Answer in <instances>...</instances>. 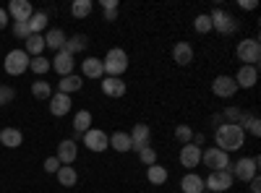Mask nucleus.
Here are the masks:
<instances>
[{"label": "nucleus", "mask_w": 261, "mask_h": 193, "mask_svg": "<svg viewBox=\"0 0 261 193\" xmlns=\"http://www.w3.org/2000/svg\"><path fill=\"white\" fill-rule=\"evenodd\" d=\"M214 141H217V149H222L225 154L238 152V149H243L246 128L235 125V123H222V125H217V131H214Z\"/></svg>", "instance_id": "nucleus-1"}, {"label": "nucleus", "mask_w": 261, "mask_h": 193, "mask_svg": "<svg viewBox=\"0 0 261 193\" xmlns=\"http://www.w3.org/2000/svg\"><path fill=\"white\" fill-rule=\"evenodd\" d=\"M102 66H105V73H107V76L120 78V76L128 71V55H125V50H120V47H113L110 52L105 55Z\"/></svg>", "instance_id": "nucleus-2"}, {"label": "nucleus", "mask_w": 261, "mask_h": 193, "mask_svg": "<svg viewBox=\"0 0 261 193\" xmlns=\"http://www.w3.org/2000/svg\"><path fill=\"white\" fill-rule=\"evenodd\" d=\"M258 164H261L258 157H243V159L235 162V167H230V173H232V178H238V180L251 183V180L258 175Z\"/></svg>", "instance_id": "nucleus-3"}, {"label": "nucleus", "mask_w": 261, "mask_h": 193, "mask_svg": "<svg viewBox=\"0 0 261 193\" xmlns=\"http://www.w3.org/2000/svg\"><path fill=\"white\" fill-rule=\"evenodd\" d=\"M235 55H238V60H241L243 66H256V63L261 60V45H258V39H243V42H238Z\"/></svg>", "instance_id": "nucleus-4"}, {"label": "nucleus", "mask_w": 261, "mask_h": 193, "mask_svg": "<svg viewBox=\"0 0 261 193\" xmlns=\"http://www.w3.org/2000/svg\"><path fill=\"white\" fill-rule=\"evenodd\" d=\"M29 55L24 52V50H11L8 55H6V60H3V68H6V73L8 76H21L27 68H29Z\"/></svg>", "instance_id": "nucleus-5"}, {"label": "nucleus", "mask_w": 261, "mask_h": 193, "mask_svg": "<svg viewBox=\"0 0 261 193\" xmlns=\"http://www.w3.org/2000/svg\"><path fill=\"white\" fill-rule=\"evenodd\" d=\"M232 173L230 170H217V173H209V178L204 180V188L209 190V193H225V190H230L232 188Z\"/></svg>", "instance_id": "nucleus-6"}, {"label": "nucleus", "mask_w": 261, "mask_h": 193, "mask_svg": "<svg viewBox=\"0 0 261 193\" xmlns=\"http://www.w3.org/2000/svg\"><path fill=\"white\" fill-rule=\"evenodd\" d=\"M201 159L212 173H217V170H230V154H225L222 149H217V146H209L206 152H201Z\"/></svg>", "instance_id": "nucleus-7"}, {"label": "nucleus", "mask_w": 261, "mask_h": 193, "mask_svg": "<svg viewBox=\"0 0 261 193\" xmlns=\"http://www.w3.org/2000/svg\"><path fill=\"white\" fill-rule=\"evenodd\" d=\"M209 21H212V29H217L220 34H232V32L238 29L235 18H232L230 13H225L222 8H214V11L209 13Z\"/></svg>", "instance_id": "nucleus-8"}, {"label": "nucleus", "mask_w": 261, "mask_h": 193, "mask_svg": "<svg viewBox=\"0 0 261 193\" xmlns=\"http://www.w3.org/2000/svg\"><path fill=\"white\" fill-rule=\"evenodd\" d=\"M84 146L89 152H105V149H110V136L105 131H99V128H89L84 133Z\"/></svg>", "instance_id": "nucleus-9"}, {"label": "nucleus", "mask_w": 261, "mask_h": 193, "mask_svg": "<svg viewBox=\"0 0 261 193\" xmlns=\"http://www.w3.org/2000/svg\"><path fill=\"white\" fill-rule=\"evenodd\" d=\"M50 66H53V71H58V76H71V73H73V66H76V58L68 55L65 50H60V52H55V58L50 60Z\"/></svg>", "instance_id": "nucleus-10"}, {"label": "nucleus", "mask_w": 261, "mask_h": 193, "mask_svg": "<svg viewBox=\"0 0 261 193\" xmlns=\"http://www.w3.org/2000/svg\"><path fill=\"white\" fill-rule=\"evenodd\" d=\"M212 92H214L217 97H222V99H230V97L238 92V84H235L232 76H217V78L212 81Z\"/></svg>", "instance_id": "nucleus-11"}, {"label": "nucleus", "mask_w": 261, "mask_h": 193, "mask_svg": "<svg viewBox=\"0 0 261 193\" xmlns=\"http://www.w3.org/2000/svg\"><path fill=\"white\" fill-rule=\"evenodd\" d=\"M232 78L238 84V89H253L258 81V71H256V66H241Z\"/></svg>", "instance_id": "nucleus-12"}, {"label": "nucleus", "mask_w": 261, "mask_h": 193, "mask_svg": "<svg viewBox=\"0 0 261 193\" xmlns=\"http://www.w3.org/2000/svg\"><path fill=\"white\" fill-rule=\"evenodd\" d=\"M128 136H130V144H134L136 152H141V149H146L149 141H151V128H149L146 123H136L134 131H130Z\"/></svg>", "instance_id": "nucleus-13"}, {"label": "nucleus", "mask_w": 261, "mask_h": 193, "mask_svg": "<svg viewBox=\"0 0 261 193\" xmlns=\"http://www.w3.org/2000/svg\"><path fill=\"white\" fill-rule=\"evenodd\" d=\"M32 13H34V8L29 0H11L8 3V18H13V21H29Z\"/></svg>", "instance_id": "nucleus-14"}, {"label": "nucleus", "mask_w": 261, "mask_h": 193, "mask_svg": "<svg viewBox=\"0 0 261 193\" xmlns=\"http://www.w3.org/2000/svg\"><path fill=\"white\" fill-rule=\"evenodd\" d=\"M199 162H201V149L193 144H183L180 146V164L186 170H193V167H199Z\"/></svg>", "instance_id": "nucleus-15"}, {"label": "nucleus", "mask_w": 261, "mask_h": 193, "mask_svg": "<svg viewBox=\"0 0 261 193\" xmlns=\"http://www.w3.org/2000/svg\"><path fill=\"white\" fill-rule=\"evenodd\" d=\"M76 157H79V144L71 141V139L60 141V146H58V159H60V164H73Z\"/></svg>", "instance_id": "nucleus-16"}, {"label": "nucleus", "mask_w": 261, "mask_h": 193, "mask_svg": "<svg viewBox=\"0 0 261 193\" xmlns=\"http://www.w3.org/2000/svg\"><path fill=\"white\" fill-rule=\"evenodd\" d=\"M50 113L55 115V118H63V115H68L71 113V97L68 94H53L50 97Z\"/></svg>", "instance_id": "nucleus-17"}, {"label": "nucleus", "mask_w": 261, "mask_h": 193, "mask_svg": "<svg viewBox=\"0 0 261 193\" xmlns=\"http://www.w3.org/2000/svg\"><path fill=\"white\" fill-rule=\"evenodd\" d=\"M99 84H102V92H105L107 97H115V99H118V97H123V94H125V81H123V78L105 76Z\"/></svg>", "instance_id": "nucleus-18"}, {"label": "nucleus", "mask_w": 261, "mask_h": 193, "mask_svg": "<svg viewBox=\"0 0 261 193\" xmlns=\"http://www.w3.org/2000/svg\"><path fill=\"white\" fill-rule=\"evenodd\" d=\"M81 73L84 78H105V66L99 58H86L81 63Z\"/></svg>", "instance_id": "nucleus-19"}, {"label": "nucleus", "mask_w": 261, "mask_h": 193, "mask_svg": "<svg viewBox=\"0 0 261 193\" xmlns=\"http://www.w3.org/2000/svg\"><path fill=\"white\" fill-rule=\"evenodd\" d=\"M0 141H3V146H8V149H18L21 144H24V133L11 125V128H3V131H0Z\"/></svg>", "instance_id": "nucleus-20"}, {"label": "nucleus", "mask_w": 261, "mask_h": 193, "mask_svg": "<svg viewBox=\"0 0 261 193\" xmlns=\"http://www.w3.org/2000/svg\"><path fill=\"white\" fill-rule=\"evenodd\" d=\"M180 190H183V193H204V190H206V188H204V178H199L196 173L183 175V180H180Z\"/></svg>", "instance_id": "nucleus-21"}, {"label": "nucleus", "mask_w": 261, "mask_h": 193, "mask_svg": "<svg viewBox=\"0 0 261 193\" xmlns=\"http://www.w3.org/2000/svg\"><path fill=\"white\" fill-rule=\"evenodd\" d=\"M24 52L27 55H32V58H39L42 55V50H45V34H29L27 39H24Z\"/></svg>", "instance_id": "nucleus-22"}, {"label": "nucleus", "mask_w": 261, "mask_h": 193, "mask_svg": "<svg viewBox=\"0 0 261 193\" xmlns=\"http://www.w3.org/2000/svg\"><path fill=\"white\" fill-rule=\"evenodd\" d=\"M172 60H175L178 66H188V63L193 60V47L188 45V42H178V45L172 47Z\"/></svg>", "instance_id": "nucleus-23"}, {"label": "nucleus", "mask_w": 261, "mask_h": 193, "mask_svg": "<svg viewBox=\"0 0 261 193\" xmlns=\"http://www.w3.org/2000/svg\"><path fill=\"white\" fill-rule=\"evenodd\" d=\"M55 175H58V183L63 188H73L79 183V173H76V167H71V164H63Z\"/></svg>", "instance_id": "nucleus-24"}, {"label": "nucleus", "mask_w": 261, "mask_h": 193, "mask_svg": "<svg viewBox=\"0 0 261 193\" xmlns=\"http://www.w3.org/2000/svg\"><path fill=\"white\" fill-rule=\"evenodd\" d=\"M65 32L63 29H50L47 34H45V47H50V50H55V52H60L63 47H65Z\"/></svg>", "instance_id": "nucleus-25"}, {"label": "nucleus", "mask_w": 261, "mask_h": 193, "mask_svg": "<svg viewBox=\"0 0 261 193\" xmlns=\"http://www.w3.org/2000/svg\"><path fill=\"white\" fill-rule=\"evenodd\" d=\"M81 87H84V78H81V76H73V73H71V76H63V78L58 81V92H60V94L79 92Z\"/></svg>", "instance_id": "nucleus-26"}, {"label": "nucleus", "mask_w": 261, "mask_h": 193, "mask_svg": "<svg viewBox=\"0 0 261 193\" xmlns=\"http://www.w3.org/2000/svg\"><path fill=\"white\" fill-rule=\"evenodd\" d=\"M110 149H115V152H120V154L130 152V149H134V144H130V136L123 133V131H115V133L110 136Z\"/></svg>", "instance_id": "nucleus-27"}, {"label": "nucleus", "mask_w": 261, "mask_h": 193, "mask_svg": "<svg viewBox=\"0 0 261 193\" xmlns=\"http://www.w3.org/2000/svg\"><path fill=\"white\" fill-rule=\"evenodd\" d=\"M86 45H89V39H86V34H76V37H71V39H65V52L68 55H73L76 58V52H84L86 50Z\"/></svg>", "instance_id": "nucleus-28"}, {"label": "nucleus", "mask_w": 261, "mask_h": 193, "mask_svg": "<svg viewBox=\"0 0 261 193\" xmlns=\"http://www.w3.org/2000/svg\"><path fill=\"white\" fill-rule=\"evenodd\" d=\"M27 24H29V32H32V34H42V32L47 29L50 18H47V13H42V11H34V13H32V18L27 21Z\"/></svg>", "instance_id": "nucleus-29"}, {"label": "nucleus", "mask_w": 261, "mask_h": 193, "mask_svg": "<svg viewBox=\"0 0 261 193\" xmlns=\"http://www.w3.org/2000/svg\"><path fill=\"white\" fill-rule=\"evenodd\" d=\"M146 178H149L151 185H165L167 178H170V173H167V167H162V164H151L146 170Z\"/></svg>", "instance_id": "nucleus-30"}, {"label": "nucleus", "mask_w": 261, "mask_h": 193, "mask_svg": "<svg viewBox=\"0 0 261 193\" xmlns=\"http://www.w3.org/2000/svg\"><path fill=\"white\" fill-rule=\"evenodd\" d=\"M92 128V113L89 110H79L76 118H73V131L76 133H86Z\"/></svg>", "instance_id": "nucleus-31"}, {"label": "nucleus", "mask_w": 261, "mask_h": 193, "mask_svg": "<svg viewBox=\"0 0 261 193\" xmlns=\"http://www.w3.org/2000/svg\"><path fill=\"white\" fill-rule=\"evenodd\" d=\"M32 94H34L37 99H50V97H53V87H50L45 78H37V81L32 84Z\"/></svg>", "instance_id": "nucleus-32"}, {"label": "nucleus", "mask_w": 261, "mask_h": 193, "mask_svg": "<svg viewBox=\"0 0 261 193\" xmlns=\"http://www.w3.org/2000/svg\"><path fill=\"white\" fill-rule=\"evenodd\" d=\"M29 68H32L37 76H45L53 66H50V60H47L45 55H39V58H32V60H29Z\"/></svg>", "instance_id": "nucleus-33"}, {"label": "nucleus", "mask_w": 261, "mask_h": 193, "mask_svg": "<svg viewBox=\"0 0 261 193\" xmlns=\"http://www.w3.org/2000/svg\"><path fill=\"white\" fill-rule=\"evenodd\" d=\"M92 0H76V3L71 6V13L76 16V18H86V16H89L92 13Z\"/></svg>", "instance_id": "nucleus-34"}, {"label": "nucleus", "mask_w": 261, "mask_h": 193, "mask_svg": "<svg viewBox=\"0 0 261 193\" xmlns=\"http://www.w3.org/2000/svg\"><path fill=\"white\" fill-rule=\"evenodd\" d=\"M193 29H196V34H206V32H212V21H209V16H196V21H193Z\"/></svg>", "instance_id": "nucleus-35"}, {"label": "nucleus", "mask_w": 261, "mask_h": 193, "mask_svg": "<svg viewBox=\"0 0 261 193\" xmlns=\"http://www.w3.org/2000/svg\"><path fill=\"white\" fill-rule=\"evenodd\" d=\"M139 159L146 164V167H151V164H157V152L151 146H146V149H141L139 152Z\"/></svg>", "instance_id": "nucleus-36"}, {"label": "nucleus", "mask_w": 261, "mask_h": 193, "mask_svg": "<svg viewBox=\"0 0 261 193\" xmlns=\"http://www.w3.org/2000/svg\"><path fill=\"white\" fill-rule=\"evenodd\" d=\"M175 139H178L180 144H191V139H193L191 125H178V128H175Z\"/></svg>", "instance_id": "nucleus-37"}, {"label": "nucleus", "mask_w": 261, "mask_h": 193, "mask_svg": "<svg viewBox=\"0 0 261 193\" xmlns=\"http://www.w3.org/2000/svg\"><path fill=\"white\" fill-rule=\"evenodd\" d=\"M32 32H29V24L27 21H13V37H18V39H27Z\"/></svg>", "instance_id": "nucleus-38"}, {"label": "nucleus", "mask_w": 261, "mask_h": 193, "mask_svg": "<svg viewBox=\"0 0 261 193\" xmlns=\"http://www.w3.org/2000/svg\"><path fill=\"white\" fill-rule=\"evenodd\" d=\"M243 125H248V133H251V136H261V120H258L256 115H248Z\"/></svg>", "instance_id": "nucleus-39"}, {"label": "nucleus", "mask_w": 261, "mask_h": 193, "mask_svg": "<svg viewBox=\"0 0 261 193\" xmlns=\"http://www.w3.org/2000/svg\"><path fill=\"white\" fill-rule=\"evenodd\" d=\"M13 99H16V92L11 87H0V104H8Z\"/></svg>", "instance_id": "nucleus-40"}, {"label": "nucleus", "mask_w": 261, "mask_h": 193, "mask_svg": "<svg viewBox=\"0 0 261 193\" xmlns=\"http://www.w3.org/2000/svg\"><path fill=\"white\" fill-rule=\"evenodd\" d=\"M60 167H63V164H60V159H58V157H47V159H45V170H47V173H53V175H55Z\"/></svg>", "instance_id": "nucleus-41"}, {"label": "nucleus", "mask_w": 261, "mask_h": 193, "mask_svg": "<svg viewBox=\"0 0 261 193\" xmlns=\"http://www.w3.org/2000/svg\"><path fill=\"white\" fill-rule=\"evenodd\" d=\"M99 6L105 11H118V0H99Z\"/></svg>", "instance_id": "nucleus-42"}, {"label": "nucleus", "mask_w": 261, "mask_h": 193, "mask_svg": "<svg viewBox=\"0 0 261 193\" xmlns=\"http://www.w3.org/2000/svg\"><path fill=\"white\" fill-rule=\"evenodd\" d=\"M238 6H241L243 11H253L258 3H256V0H241V3H238Z\"/></svg>", "instance_id": "nucleus-43"}, {"label": "nucleus", "mask_w": 261, "mask_h": 193, "mask_svg": "<svg viewBox=\"0 0 261 193\" xmlns=\"http://www.w3.org/2000/svg\"><path fill=\"white\" fill-rule=\"evenodd\" d=\"M248 185H251V188H248L251 193H261V180H258V175H256V178H253Z\"/></svg>", "instance_id": "nucleus-44"}, {"label": "nucleus", "mask_w": 261, "mask_h": 193, "mask_svg": "<svg viewBox=\"0 0 261 193\" xmlns=\"http://www.w3.org/2000/svg\"><path fill=\"white\" fill-rule=\"evenodd\" d=\"M8 26V11L0 8V29H6Z\"/></svg>", "instance_id": "nucleus-45"}, {"label": "nucleus", "mask_w": 261, "mask_h": 193, "mask_svg": "<svg viewBox=\"0 0 261 193\" xmlns=\"http://www.w3.org/2000/svg\"><path fill=\"white\" fill-rule=\"evenodd\" d=\"M118 18V11H105V21H115Z\"/></svg>", "instance_id": "nucleus-46"}, {"label": "nucleus", "mask_w": 261, "mask_h": 193, "mask_svg": "<svg viewBox=\"0 0 261 193\" xmlns=\"http://www.w3.org/2000/svg\"><path fill=\"white\" fill-rule=\"evenodd\" d=\"M225 193H230V190H225Z\"/></svg>", "instance_id": "nucleus-47"}, {"label": "nucleus", "mask_w": 261, "mask_h": 193, "mask_svg": "<svg viewBox=\"0 0 261 193\" xmlns=\"http://www.w3.org/2000/svg\"><path fill=\"white\" fill-rule=\"evenodd\" d=\"M204 193H206V190H204Z\"/></svg>", "instance_id": "nucleus-48"}]
</instances>
